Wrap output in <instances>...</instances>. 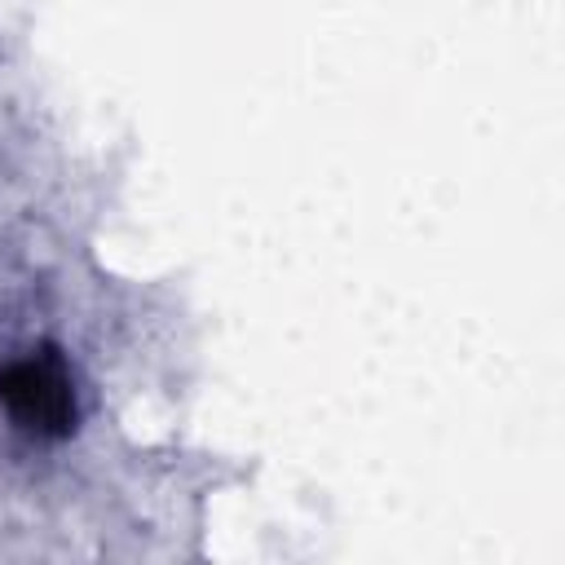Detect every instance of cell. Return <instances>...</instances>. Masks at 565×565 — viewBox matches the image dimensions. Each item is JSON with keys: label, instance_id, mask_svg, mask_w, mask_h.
Listing matches in <instances>:
<instances>
[{"label": "cell", "instance_id": "obj_1", "mask_svg": "<svg viewBox=\"0 0 565 565\" xmlns=\"http://www.w3.org/2000/svg\"><path fill=\"white\" fill-rule=\"evenodd\" d=\"M0 411L26 437H40V441L66 437L79 419L75 375L66 358L53 349H26L0 362Z\"/></svg>", "mask_w": 565, "mask_h": 565}]
</instances>
